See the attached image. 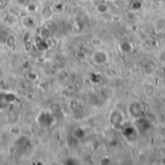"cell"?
Listing matches in <instances>:
<instances>
[{
  "instance_id": "1",
  "label": "cell",
  "mask_w": 165,
  "mask_h": 165,
  "mask_svg": "<svg viewBox=\"0 0 165 165\" xmlns=\"http://www.w3.org/2000/svg\"><path fill=\"white\" fill-rule=\"evenodd\" d=\"M16 44V37L13 35H10L8 38L6 39V45L8 46L9 47H13Z\"/></svg>"
}]
</instances>
